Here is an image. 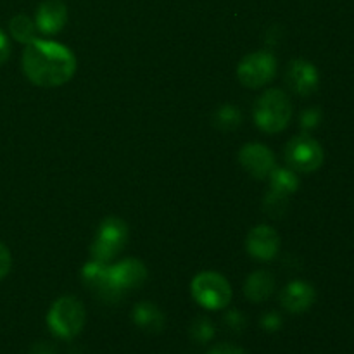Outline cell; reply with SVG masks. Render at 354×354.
<instances>
[{
    "label": "cell",
    "mask_w": 354,
    "mask_h": 354,
    "mask_svg": "<svg viewBox=\"0 0 354 354\" xmlns=\"http://www.w3.org/2000/svg\"><path fill=\"white\" fill-rule=\"evenodd\" d=\"M190 292L197 304L206 310H223L232 301V287L218 272H201L190 283Z\"/></svg>",
    "instance_id": "obj_4"
},
{
    "label": "cell",
    "mask_w": 354,
    "mask_h": 354,
    "mask_svg": "<svg viewBox=\"0 0 354 354\" xmlns=\"http://www.w3.org/2000/svg\"><path fill=\"white\" fill-rule=\"evenodd\" d=\"M261 325L265 330L275 332L279 330L280 325H282V318H280L277 313H266L265 317L261 318Z\"/></svg>",
    "instance_id": "obj_24"
},
{
    "label": "cell",
    "mask_w": 354,
    "mask_h": 354,
    "mask_svg": "<svg viewBox=\"0 0 354 354\" xmlns=\"http://www.w3.org/2000/svg\"><path fill=\"white\" fill-rule=\"evenodd\" d=\"M190 335H192L199 344H206V342H209L211 339H213L214 325L211 324L209 318H204V317L196 318L192 327H190Z\"/></svg>",
    "instance_id": "obj_20"
},
{
    "label": "cell",
    "mask_w": 354,
    "mask_h": 354,
    "mask_svg": "<svg viewBox=\"0 0 354 354\" xmlns=\"http://www.w3.org/2000/svg\"><path fill=\"white\" fill-rule=\"evenodd\" d=\"M68 21V7L62 0H44L38 6L35 24L44 35H57Z\"/></svg>",
    "instance_id": "obj_12"
},
{
    "label": "cell",
    "mask_w": 354,
    "mask_h": 354,
    "mask_svg": "<svg viewBox=\"0 0 354 354\" xmlns=\"http://www.w3.org/2000/svg\"><path fill=\"white\" fill-rule=\"evenodd\" d=\"M239 162L242 168L256 180H265L275 168V156L266 145L252 142L245 144L239 152Z\"/></svg>",
    "instance_id": "obj_8"
},
{
    "label": "cell",
    "mask_w": 354,
    "mask_h": 354,
    "mask_svg": "<svg viewBox=\"0 0 354 354\" xmlns=\"http://www.w3.org/2000/svg\"><path fill=\"white\" fill-rule=\"evenodd\" d=\"M133 322L144 330L158 332L165 327V317H162L161 311L151 303H138L137 306L133 308Z\"/></svg>",
    "instance_id": "obj_17"
},
{
    "label": "cell",
    "mask_w": 354,
    "mask_h": 354,
    "mask_svg": "<svg viewBox=\"0 0 354 354\" xmlns=\"http://www.w3.org/2000/svg\"><path fill=\"white\" fill-rule=\"evenodd\" d=\"M286 82L294 93L301 97H308L318 90L320 75H318V69L310 61L294 59L287 66Z\"/></svg>",
    "instance_id": "obj_10"
},
{
    "label": "cell",
    "mask_w": 354,
    "mask_h": 354,
    "mask_svg": "<svg viewBox=\"0 0 354 354\" xmlns=\"http://www.w3.org/2000/svg\"><path fill=\"white\" fill-rule=\"evenodd\" d=\"M286 162L296 173H313L324 165V149L311 135L303 133L290 138L286 145Z\"/></svg>",
    "instance_id": "obj_6"
},
{
    "label": "cell",
    "mask_w": 354,
    "mask_h": 354,
    "mask_svg": "<svg viewBox=\"0 0 354 354\" xmlns=\"http://www.w3.org/2000/svg\"><path fill=\"white\" fill-rule=\"evenodd\" d=\"M10 35L14 40L21 41V44H30L37 38V24L26 16V14H17L10 19L9 23Z\"/></svg>",
    "instance_id": "obj_18"
},
{
    "label": "cell",
    "mask_w": 354,
    "mask_h": 354,
    "mask_svg": "<svg viewBox=\"0 0 354 354\" xmlns=\"http://www.w3.org/2000/svg\"><path fill=\"white\" fill-rule=\"evenodd\" d=\"M85 318V306L82 301L73 296H62L48 310L47 325L57 337L73 339L83 330Z\"/></svg>",
    "instance_id": "obj_3"
},
{
    "label": "cell",
    "mask_w": 354,
    "mask_h": 354,
    "mask_svg": "<svg viewBox=\"0 0 354 354\" xmlns=\"http://www.w3.org/2000/svg\"><path fill=\"white\" fill-rule=\"evenodd\" d=\"M225 322H227L228 327L235 328V330H239V328L244 327L245 320L242 318V315L239 313V311H230V313L227 315V318H225Z\"/></svg>",
    "instance_id": "obj_26"
},
{
    "label": "cell",
    "mask_w": 354,
    "mask_h": 354,
    "mask_svg": "<svg viewBox=\"0 0 354 354\" xmlns=\"http://www.w3.org/2000/svg\"><path fill=\"white\" fill-rule=\"evenodd\" d=\"M30 354H57V353H55L54 346L47 344V342H38V344H35L33 348H31Z\"/></svg>",
    "instance_id": "obj_27"
},
{
    "label": "cell",
    "mask_w": 354,
    "mask_h": 354,
    "mask_svg": "<svg viewBox=\"0 0 354 354\" xmlns=\"http://www.w3.org/2000/svg\"><path fill=\"white\" fill-rule=\"evenodd\" d=\"M241 121H242L241 111H239L235 106H230V104L221 106L220 109L214 113V124L223 131L235 130V128L241 124Z\"/></svg>",
    "instance_id": "obj_19"
},
{
    "label": "cell",
    "mask_w": 354,
    "mask_h": 354,
    "mask_svg": "<svg viewBox=\"0 0 354 354\" xmlns=\"http://www.w3.org/2000/svg\"><path fill=\"white\" fill-rule=\"evenodd\" d=\"M23 71L33 85L61 86L76 73V57L66 45L35 38L23 52Z\"/></svg>",
    "instance_id": "obj_1"
},
{
    "label": "cell",
    "mask_w": 354,
    "mask_h": 354,
    "mask_svg": "<svg viewBox=\"0 0 354 354\" xmlns=\"http://www.w3.org/2000/svg\"><path fill=\"white\" fill-rule=\"evenodd\" d=\"M275 75L277 59L266 50L251 52L239 62V82L248 88H259V86L268 85L275 78Z\"/></svg>",
    "instance_id": "obj_7"
},
{
    "label": "cell",
    "mask_w": 354,
    "mask_h": 354,
    "mask_svg": "<svg viewBox=\"0 0 354 354\" xmlns=\"http://www.w3.org/2000/svg\"><path fill=\"white\" fill-rule=\"evenodd\" d=\"M254 123L265 133H280L286 130L292 118V102L280 88H270L258 97L254 104Z\"/></svg>",
    "instance_id": "obj_2"
},
{
    "label": "cell",
    "mask_w": 354,
    "mask_h": 354,
    "mask_svg": "<svg viewBox=\"0 0 354 354\" xmlns=\"http://www.w3.org/2000/svg\"><path fill=\"white\" fill-rule=\"evenodd\" d=\"M128 242V225L118 216H107L97 230L95 241L92 242L90 254L92 259L109 263L118 258Z\"/></svg>",
    "instance_id": "obj_5"
},
{
    "label": "cell",
    "mask_w": 354,
    "mask_h": 354,
    "mask_svg": "<svg viewBox=\"0 0 354 354\" xmlns=\"http://www.w3.org/2000/svg\"><path fill=\"white\" fill-rule=\"evenodd\" d=\"M82 279L90 289L97 290V292H99L100 296L106 297V299H116V297L120 296V292H118L113 287V283H111L109 263H100L92 259V261L86 263V265L83 266Z\"/></svg>",
    "instance_id": "obj_14"
},
{
    "label": "cell",
    "mask_w": 354,
    "mask_h": 354,
    "mask_svg": "<svg viewBox=\"0 0 354 354\" xmlns=\"http://www.w3.org/2000/svg\"><path fill=\"white\" fill-rule=\"evenodd\" d=\"M268 182L270 192L277 194L280 197L292 196L299 189V178H297L296 171H292L290 168H279V166H275L268 175Z\"/></svg>",
    "instance_id": "obj_16"
},
{
    "label": "cell",
    "mask_w": 354,
    "mask_h": 354,
    "mask_svg": "<svg viewBox=\"0 0 354 354\" xmlns=\"http://www.w3.org/2000/svg\"><path fill=\"white\" fill-rule=\"evenodd\" d=\"M315 299H317V292H315L313 286L304 280H294L289 286L283 287L282 294H280V304L286 308L289 313L299 315L310 310L313 306Z\"/></svg>",
    "instance_id": "obj_13"
},
{
    "label": "cell",
    "mask_w": 354,
    "mask_h": 354,
    "mask_svg": "<svg viewBox=\"0 0 354 354\" xmlns=\"http://www.w3.org/2000/svg\"><path fill=\"white\" fill-rule=\"evenodd\" d=\"M109 277L114 289L121 294L130 289H138L147 280V268L138 259L127 258L116 265H109Z\"/></svg>",
    "instance_id": "obj_11"
},
{
    "label": "cell",
    "mask_w": 354,
    "mask_h": 354,
    "mask_svg": "<svg viewBox=\"0 0 354 354\" xmlns=\"http://www.w3.org/2000/svg\"><path fill=\"white\" fill-rule=\"evenodd\" d=\"M320 121H322L320 109L313 107V109H308L303 113V116H301V127L306 128V130H311V128L318 127Z\"/></svg>",
    "instance_id": "obj_21"
},
{
    "label": "cell",
    "mask_w": 354,
    "mask_h": 354,
    "mask_svg": "<svg viewBox=\"0 0 354 354\" xmlns=\"http://www.w3.org/2000/svg\"><path fill=\"white\" fill-rule=\"evenodd\" d=\"M10 266H12V256L9 249L0 242V280L6 279L7 273L10 272Z\"/></svg>",
    "instance_id": "obj_22"
},
{
    "label": "cell",
    "mask_w": 354,
    "mask_h": 354,
    "mask_svg": "<svg viewBox=\"0 0 354 354\" xmlns=\"http://www.w3.org/2000/svg\"><path fill=\"white\" fill-rule=\"evenodd\" d=\"M275 290V277L266 270H258L248 277L244 283V294L251 303H265Z\"/></svg>",
    "instance_id": "obj_15"
},
{
    "label": "cell",
    "mask_w": 354,
    "mask_h": 354,
    "mask_svg": "<svg viewBox=\"0 0 354 354\" xmlns=\"http://www.w3.org/2000/svg\"><path fill=\"white\" fill-rule=\"evenodd\" d=\"M207 354H245V351L239 346L230 344V342H221V344L211 348Z\"/></svg>",
    "instance_id": "obj_23"
},
{
    "label": "cell",
    "mask_w": 354,
    "mask_h": 354,
    "mask_svg": "<svg viewBox=\"0 0 354 354\" xmlns=\"http://www.w3.org/2000/svg\"><path fill=\"white\" fill-rule=\"evenodd\" d=\"M245 249L256 261H272L280 249V237L275 228L268 225H258L245 239Z\"/></svg>",
    "instance_id": "obj_9"
},
{
    "label": "cell",
    "mask_w": 354,
    "mask_h": 354,
    "mask_svg": "<svg viewBox=\"0 0 354 354\" xmlns=\"http://www.w3.org/2000/svg\"><path fill=\"white\" fill-rule=\"evenodd\" d=\"M10 57V44H9V38L7 35L0 30V66L3 62H7V59Z\"/></svg>",
    "instance_id": "obj_25"
}]
</instances>
